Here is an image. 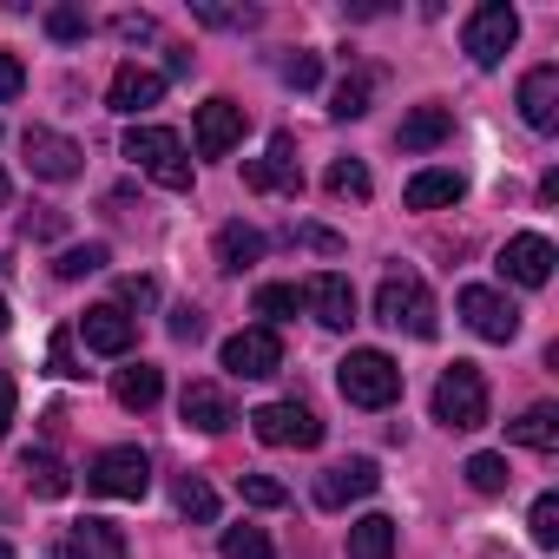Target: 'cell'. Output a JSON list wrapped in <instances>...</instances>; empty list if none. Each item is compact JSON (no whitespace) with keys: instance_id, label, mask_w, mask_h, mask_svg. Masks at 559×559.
<instances>
[{"instance_id":"obj_1","label":"cell","mask_w":559,"mask_h":559,"mask_svg":"<svg viewBox=\"0 0 559 559\" xmlns=\"http://www.w3.org/2000/svg\"><path fill=\"white\" fill-rule=\"evenodd\" d=\"M336 389L349 408H395L402 402V362L382 349H349L336 362Z\"/></svg>"},{"instance_id":"obj_2","label":"cell","mask_w":559,"mask_h":559,"mask_svg":"<svg viewBox=\"0 0 559 559\" xmlns=\"http://www.w3.org/2000/svg\"><path fill=\"white\" fill-rule=\"evenodd\" d=\"M126 158H132L152 185L191 191V152H185V139H178L171 126H132V132H126Z\"/></svg>"},{"instance_id":"obj_3","label":"cell","mask_w":559,"mask_h":559,"mask_svg":"<svg viewBox=\"0 0 559 559\" xmlns=\"http://www.w3.org/2000/svg\"><path fill=\"white\" fill-rule=\"evenodd\" d=\"M376 323H389V330H408V336H435L441 323H435V297H428V284L415 270H389L382 276V290H376Z\"/></svg>"},{"instance_id":"obj_4","label":"cell","mask_w":559,"mask_h":559,"mask_svg":"<svg viewBox=\"0 0 559 559\" xmlns=\"http://www.w3.org/2000/svg\"><path fill=\"white\" fill-rule=\"evenodd\" d=\"M435 421L454 428V435L487 428V376L474 362H448L441 369V382H435Z\"/></svg>"},{"instance_id":"obj_5","label":"cell","mask_w":559,"mask_h":559,"mask_svg":"<svg viewBox=\"0 0 559 559\" xmlns=\"http://www.w3.org/2000/svg\"><path fill=\"white\" fill-rule=\"evenodd\" d=\"M513 40H520V14L507 8V0H487V8H474L467 27H461V47H467L474 67H500V60L513 53Z\"/></svg>"},{"instance_id":"obj_6","label":"cell","mask_w":559,"mask_h":559,"mask_svg":"<svg viewBox=\"0 0 559 559\" xmlns=\"http://www.w3.org/2000/svg\"><path fill=\"white\" fill-rule=\"evenodd\" d=\"M86 487L106 493V500H145V487H152V454H145V448H106V454H93Z\"/></svg>"},{"instance_id":"obj_7","label":"cell","mask_w":559,"mask_h":559,"mask_svg":"<svg viewBox=\"0 0 559 559\" xmlns=\"http://www.w3.org/2000/svg\"><path fill=\"white\" fill-rule=\"evenodd\" d=\"M250 435L263 448H317L323 441V421L304 402H263V408H250Z\"/></svg>"},{"instance_id":"obj_8","label":"cell","mask_w":559,"mask_h":559,"mask_svg":"<svg viewBox=\"0 0 559 559\" xmlns=\"http://www.w3.org/2000/svg\"><path fill=\"white\" fill-rule=\"evenodd\" d=\"M454 310H461V323H467L480 343H513V336H520V310H513L500 290H487V284H467V290L454 297Z\"/></svg>"},{"instance_id":"obj_9","label":"cell","mask_w":559,"mask_h":559,"mask_svg":"<svg viewBox=\"0 0 559 559\" xmlns=\"http://www.w3.org/2000/svg\"><path fill=\"white\" fill-rule=\"evenodd\" d=\"M224 369L237 376V382H263V376H276L284 369V336L276 330H237L230 343H224Z\"/></svg>"},{"instance_id":"obj_10","label":"cell","mask_w":559,"mask_h":559,"mask_svg":"<svg viewBox=\"0 0 559 559\" xmlns=\"http://www.w3.org/2000/svg\"><path fill=\"white\" fill-rule=\"evenodd\" d=\"M21 152H27V171H34V178H47V185H67V178H80V158H86V152L67 139V132H47V126H27Z\"/></svg>"},{"instance_id":"obj_11","label":"cell","mask_w":559,"mask_h":559,"mask_svg":"<svg viewBox=\"0 0 559 559\" xmlns=\"http://www.w3.org/2000/svg\"><path fill=\"white\" fill-rule=\"evenodd\" d=\"M243 185H250V191H284V198H297V191H304L297 139H290V132H276V139H270V152L243 165Z\"/></svg>"},{"instance_id":"obj_12","label":"cell","mask_w":559,"mask_h":559,"mask_svg":"<svg viewBox=\"0 0 559 559\" xmlns=\"http://www.w3.org/2000/svg\"><path fill=\"white\" fill-rule=\"evenodd\" d=\"M382 487V467L369 461V454H356V461H336V467H323L317 474V507H349V500H369Z\"/></svg>"},{"instance_id":"obj_13","label":"cell","mask_w":559,"mask_h":559,"mask_svg":"<svg viewBox=\"0 0 559 559\" xmlns=\"http://www.w3.org/2000/svg\"><path fill=\"white\" fill-rule=\"evenodd\" d=\"M237 139H243V106H237V99H204L198 119H191V145H198V158H224Z\"/></svg>"},{"instance_id":"obj_14","label":"cell","mask_w":559,"mask_h":559,"mask_svg":"<svg viewBox=\"0 0 559 559\" xmlns=\"http://www.w3.org/2000/svg\"><path fill=\"white\" fill-rule=\"evenodd\" d=\"M304 310H317L323 330H349L356 323V284H349L343 270H323V276L304 284Z\"/></svg>"},{"instance_id":"obj_15","label":"cell","mask_w":559,"mask_h":559,"mask_svg":"<svg viewBox=\"0 0 559 559\" xmlns=\"http://www.w3.org/2000/svg\"><path fill=\"white\" fill-rule=\"evenodd\" d=\"M552 243L539 237V230H520V237H507V250H500V276H513L520 290H539L546 276H552Z\"/></svg>"},{"instance_id":"obj_16","label":"cell","mask_w":559,"mask_h":559,"mask_svg":"<svg viewBox=\"0 0 559 559\" xmlns=\"http://www.w3.org/2000/svg\"><path fill=\"white\" fill-rule=\"evenodd\" d=\"M80 336H86V349H93V356H132L139 323H132L119 304H93V310L80 317Z\"/></svg>"},{"instance_id":"obj_17","label":"cell","mask_w":559,"mask_h":559,"mask_svg":"<svg viewBox=\"0 0 559 559\" xmlns=\"http://www.w3.org/2000/svg\"><path fill=\"white\" fill-rule=\"evenodd\" d=\"M158 99H165V73H152V67H139V60H126V67L112 73V86H106V106H112V112H132V119L152 112Z\"/></svg>"},{"instance_id":"obj_18","label":"cell","mask_w":559,"mask_h":559,"mask_svg":"<svg viewBox=\"0 0 559 559\" xmlns=\"http://www.w3.org/2000/svg\"><path fill=\"white\" fill-rule=\"evenodd\" d=\"M53 559H126V533L112 520H73L67 539L53 546Z\"/></svg>"},{"instance_id":"obj_19","label":"cell","mask_w":559,"mask_h":559,"mask_svg":"<svg viewBox=\"0 0 559 559\" xmlns=\"http://www.w3.org/2000/svg\"><path fill=\"white\" fill-rule=\"evenodd\" d=\"M178 415H185L198 435H224V428L237 421V408H230V395H224L217 382H185V395H178Z\"/></svg>"},{"instance_id":"obj_20","label":"cell","mask_w":559,"mask_h":559,"mask_svg":"<svg viewBox=\"0 0 559 559\" xmlns=\"http://www.w3.org/2000/svg\"><path fill=\"white\" fill-rule=\"evenodd\" d=\"M520 119L533 132H552L559 126V67H533L520 80Z\"/></svg>"},{"instance_id":"obj_21","label":"cell","mask_w":559,"mask_h":559,"mask_svg":"<svg viewBox=\"0 0 559 559\" xmlns=\"http://www.w3.org/2000/svg\"><path fill=\"white\" fill-rule=\"evenodd\" d=\"M454 139V112L448 106H415L402 126H395V145L402 152H435V145H448Z\"/></svg>"},{"instance_id":"obj_22","label":"cell","mask_w":559,"mask_h":559,"mask_svg":"<svg viewBox=\"0 0 559 559\" xmlns=\"http://www.w3.org/2000/svg\"><path fill=\"white\" fill-rule=\"evenodd\" d=\"M402 198H408V211H448V204L467 198V178L461 171H415Z\"/></svg>"},{"instance_id":"obj_23","label":"cell","mask_w":559,"mask_h":559,"mask_svg":"<svg viewBox=\"0 0 559 559\" xmlns=\"http://www.w3.org/2000/svg\"><path fill=\"white\" fill-rule=\"evenodd\" d=\"M112 395H119V408L145 415V408H158V395H165V369H152V362H126V369L112 376Z\"/></svg>"},{"instance_id":"obj_24","label":"cell","mask_w":559,"mask_h":559,"mask_svg":"<svg viewBox=\"0 0 559 559\" xmlns=\"http://www.w3.org/2000/svg\"><path fill=\"white\" fill-rule=\"evenodd\" d=\"M507 441L513 448H533V454H552L559 448V408L552 402H533L520 421H507Z\"/></svg>"},{"instance_id":"obj_25","label":"cell","mask_w":559,"mask_h":559,"mask_svg":"<svg viewBox=\"0 0 559 559\" xmlns=\"http://www.w3.org/2000/svg\"><path fill=\"white\" fill-rule=\"evenodd\" d=\"M250 263H263V230H257V224H224V230H217V270L243 276Z\"/></svg>"},{"instance_id":"obj_26","label":"cell","mask_w":559,"mask_h":559,"mask_svg":"<svg viewBox=\"0 0 559 559\" xmlns=\"http://www.w3.org/2000/svg\"><path fill=\"white\" fill-rule=\"evenodd\" d=\"M349 559H395V520L389 513L349 520Z\"/></svg>"},{"instance_id":"obj_27","label":"cell","mask_w":559,"mask_h":559,"mask_svg":"<svg viewBox=\"0 0 559 559\" xmlns=\"http://www.w3.org/2000/svg\"><path fill=\"white\" fill-rule=\"evenodd\" d=\"M21 474H27V487L40 493V500H60V493H73V474H67V461L60 454H21Z\"/></svg>"},{"instance_id":"obj_28","label":"cell","mask_w":559,"mask_h":559,"mask_svg":"<svg viewBox=\"0 0 559 559\" xmlns=\"http://www.w3.org/2000/svg\"><path fill=\"white\" fill-rule=\"evenodd\" d=\"M297 310H304V290H297V284H263V290H257V317H270L263 330H276V323H290Z\"/></svg>"},{"instance_id":"obj_29","label":"cell","mask_w":559,"mask_h":559,"mask_svg":"<svg viewBox=\"0 0 559 559\" xmlns=\"http://www.w3.org/2000/svg\"><path fill=\"white\" fill-rule=\"evenodd\" d=\"M217 552H224V559H276V546H270L263 526H224Z\"/></svg>"},{"instance_id":"obj_30","label":"cell","mask_w":559,"mask_h":559,"mask_svg":"<svg viewBox=\"0 0 559 559\" xmlns=\"http://www.w3.org/2000/svg\"><path fill=\"white\" fill-rule=\"evenodd\" d=\"M461 474H467L474 493H507V480H513V474H507V454H467Z\"/></svg>"},{"instance_id":"obj_31","label":"cell","mask_w":559,"mask_h":559,"mask_svg":"<svg viewBox=\"0 0 559 559\" xmlns=\"http://www.w3.org/2000/svg\"><path fill=\"white\" fill-rule=\"evenodd\" d=\"M178 513L198 520V526H211V520H217V493H211V480L185 474V480H178Z\"/></svg>"},{"instance_id":"obj_32","label":"cell","mask_w":559,"mask_h":559,"mask_svg":"<svg viewBox=\"0 0 559 559\" xmlns=\"http://www.w3.org/2000/svg\"><path fill=\"white\" fill-rule=\"evenodd\" d=\"M93 270H106V243H73V250L53 257V276H67V284H80Z\"/></svg>"},{"instance_id":"obj_33","label":"cell","mask_w":559,"mask_h":559,"mask_svg":"<svg viewBox=\"0 0 559 559\" xmlns=\"http://www.w3.org/2000/svg\"><path fill=\"white\" fill-rule=\"evenodd\" d=\"M330 191L362 204V198L376 191V178H369V165H362V158H336V165H330Z\"/></svg>"},{"instance_id":"obj_34","label":"cell","mask_w":559,"mask_h":559,"mask_svg":"<svg viewBox=\"0 0 559 559\" xmlns=\"http://www.w3.org/2000/svg\"><path fill=\"white\" fill-rule=\"evenodd\" d=\"M237 493H243L250 507H263V513L290 507V487H284V480H270V474H237Z\"/></svg>"},{"instance_id":"obj_35","label":"cell","mask_w":559,"mask_h":559,"mask_svg":"<svg viewBox=\"0 0 559 559\" xmlns=\"http://www.w3.org/2000/svg\"><path fill=\"white\" fill-rule=\"evenodd\" d=\"M369 112V80H343L330 93V119H362Z\"/></svg>"},{"instance_id":"obj_36","label":"cell","mask_w":559,"mask_h":559,"mask_svg":"<svg viewBox=\"0 0 559 559\" xmlns=\"http://www.w3.org/2000/svg\"><path fill=\"white\" fill-rule=\"evenodd\" d=\"M526 526H533V546H559V493H539Z\"/></svg>"},{"instance_id":"obj_37","label":"cell","mask_w":559,"mask_h":559,"mask_svg":"<svg viewBox=\"0 0 559 559\" xmlns=\"http://www.w3.org/2000/svg\"><path fill=\"white\" fill-rule=\"evenodd\" d=\"M191 14H198V21H204V27H237V34H243V27H257V21H263V14H257V8H211V0H198V8H191Z\"/></svg>"},{"instance_id":"obj_38","label":"cell","mask_w":559,"mask_h":559,"mask_svg":"<svg viewBox=\"0 0 559 559\" xmlns=\"http://www.w3.org/2000/svg\"><path fill=\"white\" fill-rule=\"evenodd\" d=\"M317 80H323V60H317V53H290V60H284V86H297V93H310Z\"/></svg>"},{"instance_id":"obj_39","label":"cell","mask_w":559,"mask_h":559,"mask_svg":"<svg viewBox=\"0 0 559 559\" xmlns=\"http://www.w3.org/2000/svg\"><path fill=\"white\" fill-rule=\"evenodd\" d=\"M47 34H53V40H86V14H80V8H53V14H47Z\"/></svg>"},{"instance_id":"obj_40","label":"cell","mask_w":559,"mask_h":559,"mask_svg":"<svg viewBox=\"0 0 559 559\" xmlns=\"http://www.w3.org/2000/svg\"><path fill=\"white\" fill-rule=\"evenodd\" d=\"M21 86H27V67H21L8 47H0V106H8V99H21Z\"/></svg>"},{"instance_id":"obj_41","label":"cell","mask_w":559,"mask_h":559,"mask_svg":"<svg viewBox=\"0 0 559 559\" xmlns=\"http://www.w3.org/2000/svg\"><path fill=\"white\" fill-rule=\"evenodd\" d=\"M47 369H53V376H86V369L73 362V330H60V336H53V349H47Z\"/></svg>"},{"instance_id":"obj_42","label":"cell","mask_w":559,"mask_h":559,"mask_svg":"<svg viewBox=\"0 0 559 559\" xmlns=\"http://www.w3.org/2000/svg\"><path fill=\"white\" fill-rule=\"evenodd\" d=\"M126 304L152 310V304H158V284H152V276H126V284H119V310H126Z\"/></svg>"},{"instance_id":"obj_43","label":"cell","mask_w":559,"mask_h":559,"mask_svg":"<svg viewBox=\"0 0 559 559\" xmlns=\"http://www.w3.org/2000/svg\"><path fill=\"white\" fill-rule=\"evenodd\" d=\"M171 336H178V343H198V336H204V317H198L191 304H178V310H171Z\"/></svg>"},{"instance_id":"obj_44","label":"cell","mask_w":559,"mask_h":559,"mask_svg":"<svg viewBox=\"0 0 559 559\" xmlns=\"http://www.w3.org/2000/svg\"><path fill=\"white\" fill-rule=\"evenodd\" d=\"M297 243H310V250H330V257L343 250V237H336V230H323V224H297Z\"/></svg>"},{"instance_id":"obj_45","label":"cell","mask_w":559,"mask_h":559,"mask_svg":"<svg viewBox=\"0 0 559 559\" xmlns=\"http://www.w3.org/2000/svg\"><path fill=\"white\" fill-rule=\"evenodd\" d=\"M14 402H21V389H14L8 369H0V441H8V428H14Z\"/></svg>"},{"instance_id":"obj_46","label":"cell","mask_w":559,"mask_h":559,"mask_svg":"<svg viewBox=\"0 0 559 559\" xmlns=\"http://www.w3.org/2000/svg\"><path fill=\"white\" fill-rule=\"evenodd\" d=\"M119 34H126V40H145V34H152V21H145V14H126V21H119Z\"/></svg>"},{"instance_id":"obj_47","label":"cell","mask_w":559,"mask_h":559,"mask_svg":"<svg viewBox=\"0 0 559 559\" xmlns=\"http://www.w3.org/2000/svg\"><path fill=\"white\" fill-rule=\"evenodd\" d=\"M34 237H60V211H40L34 217Z\"/></svg>"},{"instance_id":"obj_48","label":"cell","mask_w":559,"mask_h":559,"mask_svg":"<svg viewBox=\"0 0 559 559\" xmlns=\"http://www.w3.org/2000/svg\"><path fill=\"white\" fill-rule=\"evenodd\" d=\"M0 204H8V171H0Z\"/></svg>"},{"instance_id":"obj_49","label":"cell","mask_w":559,"mask_h":559,"mask_svg":"<svg viewBox=\"0 0 559 559\" xmlns=\"http://www.w3.org/2000/svg\"><path fill=\"white\" fill-rule=\"evenodd\" d=\"M0 330H8V297H0Z\"/></svg>"},{"instance_id":"obj_50","label":"cell","mask_w":559,"mask_h":559,"mask_svg":"<svg viewBox=\"0 0 559 559\" xmlns=\"http://www.w3.org/2000/svg\"><path fill=\"white\" fill-rule=\"evenodd\" d=\"M0 559H14V546H8V539H0Z\"/></svg>"}]
</instances>
